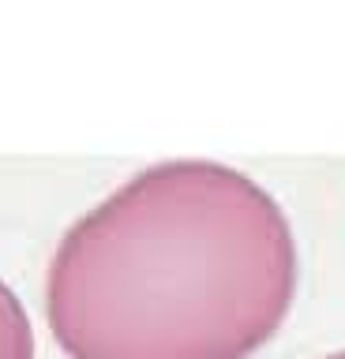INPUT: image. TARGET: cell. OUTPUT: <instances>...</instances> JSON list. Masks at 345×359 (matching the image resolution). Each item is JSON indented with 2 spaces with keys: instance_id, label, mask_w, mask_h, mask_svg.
<instances>
[{
  "instance_id": "obj_1",
  "label": "cell",
  "mask_w": 345,
  "mask_h": 359,
  "mask_svg": "<svg viewBox=\"0 0 345 359\" xmlns=\"http://www.w3.org/2000/svg\"><path fill=\"white\" fill-rule=\"evenodd\" d=\"M297 285V236L271 191L233 165L173 157L60 236L46 322L68 359H252Z\"/></svg>"
},
{
  "instance_id": "obj_2",
  "label": "cell",
  "mask_w": 345,
  "mask_h": 359,
  "mask_svg": "<svg viewBox=\"0 0 345 359\" xmlns=\"http://www.w3.org/2000/svg\"><path fill=\"white\" fill-rule=\"evenodd\" d=\"M0 359H34L30 314L4 280H0Z\"/></svg>"
},
{
  "instance_id": "obj_3",
  "label": "cell",
  "mask_w": 345,
  "mask_h": 359,
  "mask_svg": "<svg viewBox=\"0 0 345 359\" xmlns=\"http://www.w3.org/2000/svg\"><path fill=\"white\" fill-rule=\"evenodd\" d=\"M323 359H345V348H341V352H330V355H323Z\"/></svg>"
}]
</instances>
